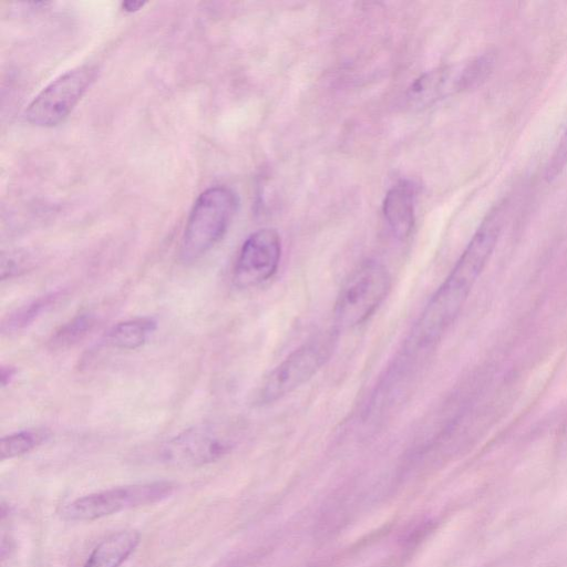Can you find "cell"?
<instances>
[{
  "label": "cell",
  "mask_w": 567,
  "mask_h": 567,
  "mask_svg": "<svg viewBox=\"0 0 567 567\" xmlns=\"http://www.w3.org/2000/svg\"><path fill=\"white\" fill-rule=\"evenodd\" d=\"M504 217L505 204L499 203L482 221L449 276L421 312L411 334L414 344H433L453 323L494 250Z\"/></svg>",
  "instance_id": "cell-1"
},
{
  "label": "cell",
  "mask_w": 567,
  "mask_h": 567,
  "mask_svg": "<svg viewBox=\"0 0 567 567\" xmlns=\"http://www.w3.org/2000/svg\"><path fill=\"white\" fill-rule=\"evenodd\" d=\"M237 207V195L230 188L214 186L204 190L188 215L179 259L189 264L208 252L227 231Z\"/></svg>",
  "instance_id": "cell-2"
},
{
  "label": "cell",
  "mask_w": 567,
  "mask_h": 567,
  "mask_svg": "<svg viewBox=\"0 0 567 567\" xmlns=\"http://www.w3.org/2000/svg\"><path fill=\"white\" fill-rule=\"evenodd\" d=\"M392 286L389 270L379 261L360 264L346 278L338 292L333 319L339 331L365 322L382 305Z\"/></svg>",
  "instance_id": "cell-3"
},
{
  "label": "cell",
  "mask_w": 567,
  "mask_h": 567,
  "mask_svg": "<svg viewBox=\"0 0 567 567\" xmlns=\"http://www.w3.org/2000/svg\"><path fill=\"white\" fill-rule=\"evenodd\" d=\"M338 330L326 331L295 349L276 365L259 385L255 402L271 404L308 382L330 359Z\"/></svg>",
  "instance_id": "cell-4"
},
{
  "label": "cell",
  "mask_w": 567,
  "mask_h": 567,
  "mask_svg": "<svg viewBox=\"0 0 567 567\" xmlns=\"http://www.w3.org/2000/svg\"><path fill=\"white\" fill-rule=\"evenodd\" d=\"M168 481L112 487L79 497L66 504L61 516L66 520H94L126 509L162 502L174 494Z\"/></svg>",
  "instance_id": "cell-5"
},
{
  "label": "cell",
  "mask_w": 567,
  "mask_h": 567,
  "mask_svg": "<svg viewBox=\"0 0 567 567\" xmlns=\"http://www.w3.org/2000/svg\"><path fill=\"white\" fill-rule=\"evenodd\" d=\"M494 66V56L483 54L467 62L445 65L420 75L408 89L411 106L424 107L484 82Z\"/></svg>",
  "instance_id": "cell-6"
},
{
  "label": "cell",
  "mask_w": 567,
  "mask_h": 567,
  "mask_svg": "<svg viewBox=\"0 0 567 567\" xmlns=\"http://www.w3.org/2000/svg\"><path fill=\"white\" fill-rule=\"evenodd\" d=\"M97 74L93 64L73 68L42 89L29 103L25 118L29 123L41 127H52L62 123Z\"/></svg>",
  "instance_id": "cell-7"
},
{
  "label": "cell",
  "mask_w": 567,
  "mask_h": 567,
  "mask_svg": "<svg viewBox=\"0 0 567 567\" xmlns=\"http://www.w3.org/2000/svg\"><path fill=\"white\" fill-rule=\"evenodd\" d=\"M234 444L231 430L221 423H202L167 440L158 450V460L171 466L193 467L215 462Z\"/></svg>",
  "instance_id": "cell-8"
},
{
  "label": "cell",
  "mask_w": 567,
  "mask_h": 567,
  "mask_svg": "<svg viewBox=\"0 0 567 567\" xmlns=\"http://www.w3.org/2000/svg\"><path fill=\"white\" fill-rule=\"evenodd\" d=\"M281 258V239L277 230L261 228L250 234L239 250L233 282L246 289L256 287L277 272Z\"/></svg>",
  "instance_id": "cell-9"
},
{
  "label": "cell",
  "mask_w": 567,
  "mask_h": 567,
  "mask_svg": "<svg viewBox=\"0 0 567 567\" xmlns=\"http://www.w3.org/2000/svg\"><path fill=\"white\" fill-rule=\"evenodd\" d=\"M415 188L412 183L402 181L385 195L382 205L384 218L399 239H405L414 225Z\"/></svg>",
  "instance_id": "cell-10"
},
{
  "label": "cell",
  "mask_w": 567,
  "mask_h": 567,
  "mask_svg": "<svg viewBox=\"0 0 567 567\" xmlns=\"http://www.w3.org/2000/svg\"><path fill=\"white\" fill-rule=\"evenodd\" d=\"M138 543L140 534L134 529L115 532L95 546L84 567H121Z\"/></svg>",
  "instance_id": "cell-11"
},
{
  "label": "cell",
  "mask_w": 567,
  "mask_h": 567,
  "mask_svg": "<svg viewBox=\"0 0 567 567\" xmlns=\"http://www.w3.org/2000/svg\"><path fill=\"white\" fill-rule=\"evenodd\" d=\"M157 322L152 317H138L114 324L105 336V342L120 350L142 347L155 331Z\"/></svg>",
  "instance_id": "cell-12"
},
{
  "label": "cell",
  "mask_w": 567,
  "mask_h": 567,
  "mask_svg": "<svg viewBox=\"0 0 567 567\" xmlns=\"http://www.w3.org/2000/svg\"><path fill=\"white\" fill-rule=\"evenodd\" d=\"M61 296V291H52L17 308L2 321L1 331L3 333H13L23 330L52 308Z\"/></svg>",
  "instance_id": "cell-13"
},
{
  "label": "cell",
  "mask_w": 567,
  "mask_h": 567,
  "mask_svg": "<svg viewBox=\"0 0 567 567\" xmlns=\"http://www.w3.org/2000/svg\"><path fill=\"white\" fill-rule=\"evenodd\" d=\"M96 322L97 319L93 312L78 313L52 333L49 347L52 350H65L78 344L89 336Z\"/></svg>",
  "instance_id": "cell-14"
},
{
  "label": "cell",
  "mask_w": 567,
  "mask_h": 567,
  "mask_svg": "<svg viewBox=\"0 0 567 567\" xmlns=\"http://www.w3.org/2000/svg\"><path fill=\"white\" fill-rule=\"evenodd\" d=\"M50 433L44 429H29L3 436L0 440L1 461L21 456L41 445Z\"/></svg>",
  "instance_id": "cell-15"
},
{
  "label": "cell",
  "mask_w": 567,
  "mask_h": 567,
  "mask_svg": "<svg viewBox=\"0 0 567 567\" xmlns=\"http://www.w3.org/2000/svg\"><path fill=\"white\" fill-rule=\"evenodd\" d=\"M10 518V517H9ZM10 518L8 525V532L2 528V540H1V567H33L27 557L22 556L20 545L14 535V527Z\"/></svg>",
  "instance_id": "cell-16"
},
{
  "label": "cell",
  "mask_w": 567,
  "mask_h": 567,
  "mask_svg": "<svg viewBox=\"0 0 567 567\" xmlns=\"http://www.w3.org/2000/svg\"><path fill=\"white\" fill-rule=\"evenodd\" d=\"M567 164V125L547 166V177L559 175Z\"/></svg>",
  "instance_id": "cell-17"
},
{
  "label": "cell",
  "mask_w": 567,
  "mask_h": 567,
  "mask_svg": "<svg viewBox=\"0 0 567 567\" xmlns=\"http://www.w3.org/2000/svg\"><path fill=\"white\" fill-rule=\"evenodd\" d=\"M16 372H17L16 368H13L11 365H2L1 367L0 382H1L2 388L7 386L8 384L11 383L12 379L16 375Z\"/></svg>",
  "instance_id": "cell-18"
},
{
  "label": "cell",
  "mask_w": 567,
  "mask_h": 567,
  "mask_svg": "<svg viewBox=\"0 0 567 567\" xmlns=\"http://www.w3.org/2000/svg\"><path fill=\"white\" fill-rule=\"evenodd\" d=\"M144 6H145V2H142V1H125V2H122L123 10L127 11V12L137 11V10L142 9Z\"/></svg>",
  "instance_id": "cell-19"
}]
</instances>
